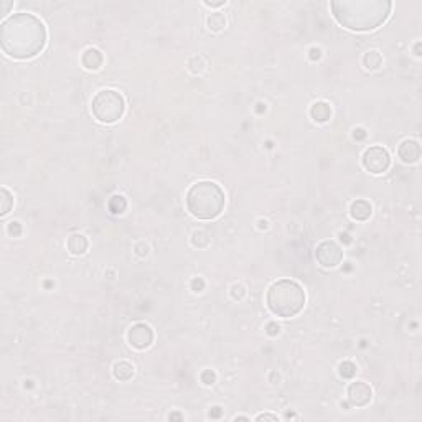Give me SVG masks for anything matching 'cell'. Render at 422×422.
<instances>
[{
  "mask_svg": "<svg viewBox=\"0 0 422 422\" xmlns=\"http://www.w3.org/2000/svg\"><path fill=\"white\" fill-rule=\"evenodd\" d=\"M0 43L7 57L30 60L36 57L46 43V28L32 14H14L2 23Z\"/></svg>",
  "mask_w": 422,
  "mask_h": 422,
  "instance_id": "6da1fadb",
  "label": "cell"
},
{
  "mask_svg": "<svg viewBox=\"0 0 422 422\" xmlns=\"http://www.w3.org/2000/svg\"><path fill=\"white\" fill-rule=\"evenodd\" d=\"M393 4L386 0H338L332 2L333 17L353 32H370L386 22Z\"/></svg>",
  "mask_w": 422,
  "mask_h": 422,
  "instance_id": "7a4b0ae2",
  "label": "cell"
},
{
  "mask_svg": "<svg viewBox=\"0 0 422 422\" xmlns=\"http://www.w3.org/2000/svg\"><path fill=\"white\" fill-rule=\"evenodd\" d=\"M225 191L218 183L208 180L195 183L187 193V208L198 220L208 221L218 218L225 208Z\"/></svg>",
  "mask_w": 422,
  "mask_h": 422,
  "instance_id": "3957f363",
  "label": "cell"
},
{
  "mask_svg": "<svg viewBox=\"0 0 422 422\" xmlns=\"http://www.w3.org/2000/svg\"><path fill=\"white\" fill-rule=\"evenodd\" d=\"M266 303L271 313L281 319H290L302 312L305 305V292L300 287V284L290 279H281L274 282L268 290Z\"/></svg>",
  "mask_w": 422,
  "mask_h": 422,
  "instance_id": "277c9868",
  "label": "cell"
},
{
  "mask_svg": "<svg viewBox=\"0 0 422 422\" xmlns=\"http://www.w3.org/2000/svg\"><path fill=\"white\" fill-rule=\"evenodd\" d=\"M92 116L102 124H114L124 116L126 101L121 92L114 89H101L96 92L91 102Z\"/></svg>",
  "mask_w": 422,
  "mask_h": 422,
  "instance_id": "5b68a950",
  "label": "cell"
},
{
  "mask_svg": "<svg viewBox=\"0 0 422 422\" xmlns=\"http://www.w3.org/2000/svg\"><path fill=\"white\" fill-rule=\"evenodd\" d=\"M363 167L373 175H381V173L388 172L391 165V157L389 152L381 145H373L370 148H366L363 153Z\"/></svg>",
  "mask_w": 422,
  "mask_h": 422,
  "instance_id": "8992f818",
  "label": "cell"
},
{
  "mask_svg": "<svg viewBox=\"0 0 422 422\" xmlns=\"http://www.w3.org/2000/svg\"><path fill=\"white\" fill-rule=\"evenodd\" d=\"M315 259L324 268H337L343 260V251L335 241H322L315 249Z\"/></svg>",
  "mask_w": 422,
  "mask_h": 422,
  "instance_id": "52a82bcc",
  "label": "cell"
},
{
  "mask_svg": "<svg viewBox=\"0 0 422 422\" xmlns=\"http://www.w3.org/2000/svg\"><path fill=\"white\" fill-rule=\"evenodd\" d=\"M127 341L135 350H145L152 345L153 332L147 324H135L127 332Z\"/></svg>",
  "mask_w": 422,
  "mask_h": 422,
  "instance_id": "ba28073f",
  "label": "cell"
},
{
  "mask_svg": "<svg viewBox=\"0 0 422 422\" xmlns=\"http://www.w3.org/2000/svg\"><path fill=\"white\" fill-rule=\"evenodd\" d=\"M371 396H373V391H371L370 384H366L363 381H356L351 383L348 388V399L353 406L356 407H363L371 401Z\"/></svg>",
  "mask_w": 422,
  "mask_h": 422,
  "instance_id": "9c48e42d",
  "label": "cell"
},
{
  "mask_svg": "<svg viewBox=\"0 0 422 422\" xmlns=\"http://www.w3.org/2000/svg\"><path fill=\"white\" fill-rule=\"evenodd\" d=\"M399 159L404 164H415L420 159V145L417 140L407 139L404 142H401V145L398 148Z\"/></svg>",
  "mask_w": 422,
  "mask_h": 422,
  "instance_id": "30bf717a",
  "label": "cell"
},
{
  "mask_svg": "<svg viewBox=\"0 0 422 422\" xmlns=\"http://www.w3.org/2000/svg\"><path fill=\"white\" fill-rule=\"evenodd\" d=\"M102 61H104V57H102V53L99 51L97 48H88L83 53V57H81L83 66L86 68V70H89V71L99 70V68L102 66Z\"/></svg>",
  "mask_w": 422,
  "mask_h": 422,
  "instance_id": "8fae6325",
  "label": "cell"
},
{
  "mask_svg": "<svg viewBox=\"0 0 422 422\" xmlns=\"http://www.w3.org/2000/svg\"><path fill=\"white\" fill-rule=\"evenodd\" d=\"M371 213H373V206L366 200H356L350 206V215L355 221H366L371 216Z\"/></svg>",
  "mask_w": 422,
  "mask_h": 422,
  "instance_id": "7c38bea8",
  "label": "cell"
},
{
  "mask_svg": "<svg viewBox=\"0 0 422 422\" xmlns=\"http://www.w3.org/2000/svg\"><path fill=\"white\" fill-rule=\"evenodd\" d=\"M310 117L319 124L330 121V117H332L330 104L325 101H316L315 104H312V108H310Z\"/></svg>",
  "mask_w": 422,
  "mask_h": 422,
  "instance_id": "4fadbf2b",
  "label": "cell"
},
{
  "mask_svg": "<svg viewBox=\"0 0 422 422\" xmlns=\"http://www.w3.org/2000/svg\"><path fill=\"white\" fill-rule=\"evenodd\" d=\"M66 246H68V251L71 254H74V256H81V254L88 251L89 243L83 234H71L70 238H68Z\"/></svg>",
  "mask_w": 422,
  "mask_h": 422,
  "instance_id": "5bb4252c",
  "label": "cell"
},
{
  "mask_svg": "<svg viewBox=\"0 0 422 422\" xmlns=\"http://www.w3.org/2000/svg\"><path fill=\"white\" fill-rule=\"evenodd\" d=\"M113 375L117 381H129L134 376V366L127 361H119L114 364Z\"/></svg>",
  "mask_w": 422,
  "mask_h": 422,
  "instance_id": "9a60e30c",
  "label": "cell"
},
{
  "mask_svg": "<svg viewBox=\"0 0 422 422\" xmlns=\"http://www.w3.org/2000/svg\"><path fill=\"white\" fill-rule=\"evenodd\" d=\"M381 63H383V58L378 51H368L363 57V65L366 70H378Z\"/></svg>",
  "mask_w": 422,
  "mask_h": 422,
  "instance_id": "2e32d148",
  "label": "cell"
},
{
  "mask_svg": "<svg viewBox=\"0 0 422 422\" xmlns=\"http://www.w3.org/2000/svg\"><path fill=\"white\" fill-rule=\"evenodd\" d=\"M226 27V18L220 12H216V14H211L208 17V28L213 30V32H221L223 28Z\"/></svg>",
  "mask_w": 422,
  "mask_h": 422,
  "instance_id": "e0dca14e",
  "label": "cell"
},
{
  "mask_svg": "<svg viewBox=\"0 0 422 422\" xmlns=\"http://www.w3.org/2000/svg\"><path fill=\"white\" fill-rule=\"evenodd\" d=\"M126 206H127V201H126V198H124V196L116 195V196L111 198V201H109V209L113 211L114 215L124 213V209H126Z\"/></svg>",
  "mask_w": 422,
  "mask_h": 422,
  "instance_id": "ac0fdd59",
  "label": "cell"
},
{
  "mask_svg": "<svg viewBox=\"0 0 422 422\" xmlns=\"http://www.w3.org/2000/svg\"><path fill=\"white\" fill-rule=\"evenodd\" d=\"M0 200H2V211H0V215H7L10 208L14 206V196L10 195V191L7 188H2L0 190Z\"/></svg>",
  "mask_w": 422,
  "mask_h": 422,
  "instance_id": "d6986e66",
  "label": "cell"
},
{
  "mask_svg": "<svg viewBox=\"0 0 422 422\" xmlns=\"http://www.w3.org/2000/svg\"><path fill=\"white\" fill-rule=\"evenodd\" d=\"M338 371H340L341 378H345V380H351V378L356 375V366L353 364L351 361H343L338 366Z\"/></svg>",
  "mask_w": 422,
  "mask_h": 422,
  "instance_id": "ffe728a7",
  "label": "cell"
},
{
  "mask_svg": "<svg viewBox=\"0 0 422 422\" xmlns=\"http://www.w3.org/2000/svg\"><path fill=\"white\" fill-rule=\"evenodd\" d=\"M244 294H246V290H244L243 285H239V284L233 285V289H231V295H233V299H234V300L243 299Z\"/></svg>",
  "mask_w": 422,
  "mask_h": 422,
  "instance_id": "44dd1931",
  "label": "cell"
},
{
  "mask_svg": "<svg viewBox=\"0 0 422 422\" xmlns=\"http://www.w3.org/2000/svg\"><path fill=\"white\" fill-rule=\"evenodd\" d=\"M201 381H203L204 384H208V386H209V384H213V383L216 381V375H215L211 370L203 371V373H201Z\"/></svg>",
  "mask_w": 422,
  "mask_h": 422,
  "instance_id": "7402d4cb",
  "label": "cell"
},
{
  "mask_svg": "<svg viewBox=\"0 0 422 422\" xmlns=\"http://www.w3.org/2000/svg\"><path fill=\"white\" fill-rule=\"evenodd\" d=\"M279 332H281V327L276 325V324H269L268 325V333L269 335H277Z\"/></svg>",
  "mask_w": 422,
  "mask_h": 422,
  "instance_id": "603a6c76",
  "label": "cell"
},
{
  "mask_svg": "<svg viewBox=\"0 0 422 422\" xmlns=\"http://www.w3.org/2000/svg\"><path fill=\"white\" fill-rule=\"evenodd\" d=\"M203 287H204V282L201 281V279H195V281H193V289H195V292H201Z\"/></svg>",
  "mask_w": 422,
  "mask_h": 422,
  "instance_id": "cb8c5ba5",
  "label": "cell"
},
{
  "mask_svg": "<svg viewBox=\"0 0 422 422\" xmlns=\"http://www.w3.org/2000/svg\"><path fill=\"white\" fill-rule=\"evenodd\" d=\"M256 420H277V415L272 414H260L256 417Z\"/></svg>",
  "mask_w": 422,
  "mask_h": 422,
  "instance_id": "d4e9b609",
  "label": "cell"
},
{
  "mask_svg": "<svg viewBox=\"0 0 422 422\" xmlns=\"http://www.w3.org/2000/svg\"><path fill=\"white\" fill-rule=\"evenodd\" d=\"M320 57H322V55H320V49L319 48H310V58H312L313 61L315 60H320Z\"/></svg>",
  "mask_w": 422,
  "mask_h": 422,
  "instance_id": "484cf974",
  "label": "cell"
},
{
  "mask_svg": "<svg viewBox=\"0 0 422 422\" xmlns=\"http://www.w3.org/2000/svg\"><path fill=\"white\" fill-rule=\"evenodd\" d=\"M226 4V0H220V2H209V0H206L204 2V5H208V7H221V5H225Z\"/></svg>",
  "mask_w": 422,
  "mask_h": 422,
  "instance_id": "4316f807",
  "label": "cell"
},
{
  "mask_svg": "<svg viewBox=\"0 0 422 422\" xmlns=\"http://www.w3.org/2000/svg\"><path fill=\"white\" fill-rule=\"evenodd\" d=\"M366 134L363 129H355V139H364Z\"/></svg>",
  "mask_w": 422,
  "mask_h": 422,
  "instance_id": "83f0119b",
  "label": "cell"
},
{
  "mask_svg": "<svg viewBox=\"0 0 422 422\" xmlns=\"http://www.w3.org/2000/svg\"><path fill=\"white\" fill-rule=\"evenodd\" d=\"M209 415H211V417H218V415H220V407H216V412L215 414H209Z\"/></svg>",
  "mask_w": 422,
  "mask_h": 422,
  "instance_id": "f1b7e54d",
  "label": "cell"
},
{
  "mask_svg": "<svg viewBox=\"0 0 422 422\" xmlns=\"http://www.w3.org/2000/svg\"><path fill=\"white\" fill-rule=\"evenodd\" d=\"M170 419H182V415H180V414H173V415H170Z\"/></svg>",
  "mask_w": 422,
  "mask_h": 422,
  "instance_id": "f546056e",
  "label": "cell"
}]
</instances>
